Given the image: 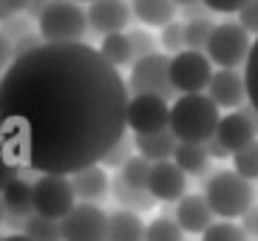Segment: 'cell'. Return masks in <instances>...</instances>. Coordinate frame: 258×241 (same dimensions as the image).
I'll return each mask as SVG.
<instances>
[{"mask_svg": "<svg viewBox=\"0 0 258 241\" xmlns=\"http://www.w3.org/2000/svg\"><path fill=\"white\" fill-rule=\"evenodd\" d=\"M145 230L139 213L134 210H114L108 216V238L105 241H145Z\"/></svg>", "mask_w": 258, "mask_h": 241, "instance_id": "cell-19", "label": "cell"}, {"mask_svg": "<svg viewBox=\"0 0 258 241\" xmlns=\"http://www.w3.org/2000/svg\"><path fill=\"white\" fill-rule=\"evenodd\" d=\"M213 216L216 213L210 210L205 196H182L179 204H176V221L184 233H205L207 227L213 224Z\"/></svg>", "mask_w": 258, "mask_h": 241, "instance_id": "cell-15", "label": "cell"}, {"mask_svg": "<svg viewBox=\"0 0 258 241\" xmlns=\"http://www.w3.org/2000/svg\"><path fill=\"white\" fill-rule=\"evenodd\" d=\"M176 6H182V9H187V6H193V3H202V0H173Z\"/></svg>", "mask_w": 258, "mask_h": 241, "instance_id": "cell-47", "label": "cell"}, {"mask_svg": "<svg viewBox=\"0 0 258 241\" xmlns=\"http://www.w3.org/2000/svg\"><path fill=\"white\" fill-rule=\"evenodd\" d=\"M43 43H46V40L31 31V34H26V37H20V40H15V43H12V54H15V60H20V57L31 54L34 48H40Z\"/></svg>", "mask_w": 258, "mask_h": 241, "instance_id": "cell-35", "label": "cell"}, {"mask_svg": "<svg viewBox=\"0 0 258 241\" xmlns=\"http://www.w3.org/2000/svg\"><path fill=\"white\" fill-rule=\"evenodd\" d=\"M159 40H162V48H167V51H173V54H179V51H184L187 45H184V23H167L165 29H162V34H159Z\"/></svg>", "mask_w": 258, "mask_h": 241, "instance_id": "cell-32", "label": "cell"}, {"mask_svg": "<svg viewBox=\"0 0 258 241\" xmlns=\"http://www.w3.org/2000/svg\"><path fill=\"white\" fill-rule=\"evenodd\" d=\"M114 199L122 204V210H134V213H145V210H151L153 204H156V199H153L151 190L128 188L119 176H116V182H114Z\"/></svg>", "mask_w": 258, "mask_h": 241, "instance_id": "cell-23", "label": "cell"}, {"mask_svg": "<svg viewBox=\"0 0 258 241\" xmlns=\"http://www.w3.org/2000/svg\"><path fill=\"white\" fill-rule=\"evenodd\" d=\"M145 241H184V230L179 227L176 219H167V216H159L153 219L145 230Z\"/></svg>", "mask_w": 258, "mask_h": 241, "instance_id": "cell-27", "label": "cell"}, {"mask_svg": "<svg viewBox=\"0 0 258 241\" xmlns=\"http://www.w3.org/2000/svg\"><path fill=\"white\" fill-rule=\"evenodd\" d=\"M148 190L153 193L156 202H179L184 196V190H187V173L176 165L173 159L153 162Z\"/></svg>", "mask_w": 258, "mask_h": 241, "instance_id": "cell-11", "label": "cell"}, {"mask_svg": "<svg viewBox=\"0 0 258 241\" xmlns=\"http://www.w3.org/2000/svg\"><path fill=\"white\" fill-rule=\"evenodd\" d=\"M74 188L71 179L62 173H43L34 182V213L46 219H66L74 207Z\"/></svg>", "mask_w": 258, "mask_h": 241, "instance_id": "cell-8", "label": "cell"}, {"mask_svg": "<svg viewBox=\"0 0 258 241\" xmlns=\"http://www.w3.org/2000/svg\"><path fill=\"white\" fill-rule=\"evenodd\" d=\"M131 91L88 43H43L0 74V139L23 170L71 176L125 139Z\"/></svg>", "mask_w": 258, "mask_h": 241, "instance_id": "cell-1", "label": "cell"}, {"mask_svg": "<svg viewBox=\"0 0 258 241\" xmlns=\"http://www.w3.org/2000/svg\"><path fill=\"white\" fill-rule=\"evenodd\" d=\"M62 241H105L108 238V213L94 202L74 204L66 219H60Z\"/></svg>", "mask_w": 258, "mask_h": 241, "instance_id": "cell-9", "label": "cell"}, {"mask_svg": "<svg viewBox=\"0 0 258 241\" xmlns=\"http://www.w3.org/2000/svg\"><path fill=\"white\" fill-rule=\"evenodd\" d=\"M12 63H15V54H12V40L0 31V74H6Z\"/></svg>", "mask_w": 258, "mask_h": 241, "instance_id": "cell-39", "label": "cell"}, {"mask_svg": "<svg viewBox=\"0 0 258 241\" xmlns=\"http://www.w3.org/2000/svg\"><path fill=\"white\" fill-rule=\"evenodd\" d=\"M233 170L241 173L244 179H250V182L258 179V139L233 153Z\"/></svg>", "mask_w": 258, "mask_h": 241, "instance_id": "cell-28", "label": "cell"}, {"mask_svg": "<svg viewBox=\"0 0 258 241\" xmlns=\"http://www.w3.org/2000/svg\"><path fill=\"white\" fill-rule=\"evenodd\" d=\"M213 80V63L205 51H184L170 57V83L176 94H202Z\"/></svg>", "mask_w": 258, "mask_h": 241, "instance_id": "cell-7", "label": "cell"}, {"mask_svg": "<svg viewBox=\"0 0 258 241\" xmlns=\"http://www.w3.org/2000/svg\"><path fill=\"white\" fill-rule=\"evenodd\" d=\"M3 241H31V238H29V235H26V233H9V235H6V238H3Z\"/></svg>", "mask_w": 258, "mask_h": 241, "instance_id": "cell-45", "label": "cell"}, {"mask_svg": "<svg viewBox=\"0 0 258 241\" xmlns=\"http://www.w3.org/2000/svg\"><path fill=\"white\" fill-rule=\"evenodd\" d=\"M128 128L134 134H159L170 128V102L156 94H134L128 102Z\"/></svg>", "mask_w": 258, "mask_h": 241, "instance_id": "cell-10", "label": "cell"}, {"mask_svg": "<svg viewBox=\"0 0 258 241\" xmlns=\"http://www.w3.org/2000/svg\"><path fill=\"white\" fill-rule=\"evenodd\" d=\"M250 48H252L250 31L244 29L241 23H219L210 34L205 54L219 68H238L247 63Z\"/></svg>", "mask_w": 258, "mask_h": 241, "instance_id": "cell-5", "label": "cell"}, {"mask_svg": "<svg viewBox=\"0 0 258 241\" xmlns=\"http://www.w3.org/2000/svg\"><path fill=\"white\" fill-rule=\"evenodd\" d=\"M205 148H207V153H210V159H227L230 156V151L219 142V139H216V136H213V139H207Z\"/></svg>", "mask_w": 258, "mask_h": 241, "instance_id": "cell-40", "label": "cell"}, {"mask_svg": "<svg viewBox=\"0 0 258 241\" xmlns=\"http://www.w3.org/2000/svg\"><path fill=\"white\" fill-rule=\"evenodd\" d=\"M238 111H241V113H244V116H247V119H250V122H252V128H255V131H258V111H255V108H252V105H250V102H247V105H241V108H238Z\"/></svg>", "mask_w": 258, "mask_h": 241, "instance_id": "cell-43", "label": "cell"}, {"mask_svg": "<svg viewBox=\"0 0 258 241\" xmlns=\"http://www.w3.org/2000/svg\"><path fill=\"white\" fill-rule=\"evenodd\" d=\"M216 139H219L230 153H235V151H241V148H247L250 142H255L258 131L252 128V122L247 119L241 111H230L227 116H221Z\"/></svg>", "mask_w": 258, "mask_h": 241, "instance_id": "cell-14", "label": "cell"}, {"mask_svg": "<svg viewBox=\"0 0 258 241\" xmlns=\"http://www.w3.org/2000/svg\"><path fill=\"white\" fill-rule=\"evenodd\" d=\"M99 51L105 57L111 66L122 68V66H134V48H131V37L125 31H116V34H105L102 37V45H99Z\"/></svg>", "mask_w": 258, "mask_h": 241, "instance_id": "cell-22", "label": "cell"}, {"mask_svg": "<svg viewBox=\"0 0 258 241\" xmlns=\"http://www.w3.org/2000/svg\"><path fill=\"white\" fill-rule=\"evenodd\" d=\"M3 216H6V207H3V199H0V221H3Z\"/></svg>", "mask_w": 258, "mask_h": 241, "instance_id": "cell-48", "label": "cell"}, {"mask_svg": "<svg viewBox=\"0 0 258 241\" xmlns=\"http://www.w3.org/2000/svg\"><path fill=\"white\" fill-rule=\"evenodd\" d=\"M0 31H3V34H6L12 43H15V40L31 34V17H26V15H12L9 20L0 23Z\"/></svg>", "mask_w": 258, "mask_h": 241, "instance_id": "cell-33", "label": "cell"}, {"mask_svg": "<svg viewBox=\"0 0 258 241\" xmlns=\"http://www.w3.org/2000/svg\"><path fill=\"white\" fill-rule=\"evenodd\" d=\"M207 97L219 108H227V111L241 108L244 99H247L244 74H238V68H219V71H213V80L207 85Z\"/></svg>", "mask_w": 258, "mask_h": 241, "instance_id": "cell-12", "label": "cell"}, {"mask_svg": "<svg viewBox=\"0 0 258 241\" xmlns=\"http://www.w3.org/2000/svg\"><path fill=\"white\" fill-rule=\"evenodd\" d=\"M74 3H94V0H74Z\"/></svg>", "mask_w": 258, "mask_h": 241, "instance_id": "cell-49", "label": "cell"}, {"mask_svg": "<svg viewBox=\"0 0 258 241\" xmlns=\"http://www.w3.org/2000/svg\"><path fill=\"white\" fill-rule=\"evenodd\" d=\"M219 122V105L207 94H179V99L170 105V131L179 142L205 145L216 136Z\"/></svg>", "mask_w": 258, "mask_h": 241, "instance_id": "cell-2", "label": "cell"}, {"mask_svg": "<svg viewBox=\"0 0 258 241\" xmlns=\"http://www.w3.org/2000/svg\"><path fill=\"white\" fill-rule=\"evenodd\" d=\"M131 6L125 0H94L88 9V23L99 34H116L128 26Z\"/></svg>", "mask_w": 258, "mask_h": 241, "instance_id": "cell-13", "label": "cell"}, {"mask_svg": "<svg viewBox=\"0 0 258 241\" xmlns=\"http://www.w3.org/2000/svg\"><path fill=\"white\" fill-rule=\"evenodd\" d=\"M173 162L182 167L184 173L199 176V173H205L207 165H210V153H207L205 145H199V142H179L173 153Z\"/></svg>", "mask_w": 258, "mask_h": 241, "instance_id": "cell-21", "label": "cell"}, {"mask_svg": "<svg viewBox=\"0 0 258 241\" xmlns=\"http://www.w3.org/2000/svg\"><path fill=\"white\" fill-rule=\"evenodd\" d=\"M9 17H12V12H9L6 0H0V23H3V20H9Z\"/></svg>", "mask_w": 258, "mask_h": 241, "instance_id": "cell-46", "label": "cell"}, {"mask_svg": "<svg viewBox=\"0 0 258 241\" xmlns=\"http://www.w3.org/2000/svg\"><path fill=\"white\" fill-rule=\"evenodd\" d=\"M213 29H216V23L210 17H190L184 23V45L193 48V51H207Z\"/></svg>", "mask_w": 258, "mask_h": 241, "instance_id": "cell-26", "label": "cell"}, {"mask_svg": "<svg viewBox=\"0 0 258 241\" xmlns=\"http://www.w3.org/2000/svg\"><path fill=\"white\" fill-rule=\"evenodd\" d=\"M205 199L210 210L221 219H241L252 207L255 188L250 179H244L235 170H216L205 185Z\"/></svg>", "mask_w": 258, "mask_h": 241, "instance_id": "cell-3", "label": "cell"}, {"mask_svg": "<svg viewBox=\"0 0 258 241\" xmlns=\"http://www.w3.org/2000/svg\"><path fill=\"white\" fill-rule=\"evenodd\" d=\"M26 3H29V0H6V6H9V12H12V15L26 12Z\"/></svg>", "mask_w": 258, "mask_h": 241, "instance_id": "cell-44", "label": "cell"}, {"mask_svg": "<svg viewBox=\"0 0 258 241\" xmlns=\"http://www.w3.org/2000/svg\"><path fill=\"white\" fill-rule=\"evenodd\" d=\"M151 167H153V162H148L145 156H131L128 162L119 167V179L125 182L128 188L148 190V182H151Z\"/></svg>", "mask_w": 258, "mask_h": 241, "instance_id": "cell-25", "label": "cell"}, {"mask_svg": "<svg viewBox=\"0 0 258 241\" xmlns=\"http://www.w3.org/2000/svg\"><path fill=\"white\" fill-rule=\"evenodd\" d=\"M238 23H241L250 34H258V0H250V3L238 12Z\"/></svg>", "mask_w": 258, "mask_h": 241, "instance_id": "cell-36", "label": "cell"}, {"mask_svg": "<svg viewBox=\"0 0 258 241\" xmlns=\"http://www.w3.org/2000/svg\"><path fill=\"white\" fill-rule=\"evenodd\" d=\"M205 9L210 12H221V15H233V12H241L250 0H202Z\"/></svg>", "mask_w": 258, "mask_h": 241, "instance_id": "cell-37", "label": "cell"}, {"mask_svg": "<svg viewBox=\"0 0 258 241\" xmlns=\"http://www.w3.org/2000/svg\"><path fill=\"white\" fill-rule=\"evenodd\" d=\"M88 26V12L74 0H57L37 17L40 37L46 43H83Z\"/></svg>", "mask_w": 258, "mask_h": 241, "instance_id": "cell-4", "label": "cell"}, {"mask_svg": "<svg viewBox=\"0 0 258 241\" xmlns=\"http://www.w3.org/2000/svg\"><path fill=\"white\" fill-rule=\"evenodd\" d=\"M128 37H131V48H134V57H148V54H153L156 51V43H153V37L148 34L145 29H134V31H128ZM134 60V63H137Z\"/></svg>", "mask_w": 258, "mask_h": 241, "instance_id": "cell-34", "label": "cell"}, {"mask_svg": "<svg viewBox=\"0 0 258 241\" xmlns=\"http://www.w3.org/2000/svg\"><path fill=\"white\" fill-rule=\"evenodd\" d=\"M128 159H131V156H128V148H125V139H122L119 145H114V148L105 153V159H102L99 165H102V167H122Z\"/></svg>", "mask_w": 258, "mask_h": 241, "instance_id": "cell-38", "label": "cell"}, {"mask_svg": "<svg viewBox=\"0 0 258 241\" xmlns=\"http://www.w3.org/2000/svg\"><path fill=\"white\" fill-rule=\"evenodd\" d=\"M244 83H247V102L258 111V37L252 40L250 57L244 63Z\"/></svg>", "mask_w": 258, "mask_h": 241, "instance_id": "cell-30", "label": "cell"}, {"mask_svg": "<svg viewBox=\"0 0 258 241\" xmlns=\"http://www.w3.org/2000/svg\"><path fill=\"white\" fill-rule=\"evenodd\" d=\"M241 219H244V224H241V227L247 230V235H250V233H255V235H258V207H250V210L244 213Z\"/></svg>", "mask_w": 258, "mask_h": 241, "instance_id": "cell-41", "label": "cell"}, {"mask_svg": "<svg viewBox=\"0 0 258 241\" xmlns=\"http://www.w3.org/2000/svg\"><path fill=\"white\" fill-rule=\"evenodd\" d=\"M71 179V188L80 199L85 202H97L108 193V173L102 170V165H91V167H83L77 173L69 176Z\"/></svg>", "mask_w": 258, "mask_h": 241, "instance_id": "cell-18", "label": "cell"}, {"mask_svg": "<svg viewBox=\"0 0 258 241\" xmlns=\"http://www.w3.org/2000/svg\"><path fill=\"white\" fill-rule=\"evenodd\" d=\"M128 91L131 94H156V97H165L170 102V97L176 94L173 83H170V57L159 51L139 57L131 66Z\"/></svg>", "mask_w": 258, "mask_h": 241, "instance_id": "cell-6", "label": "cell"}, {"mask_svg": "<svg viewBox=\"0 0 258 241\" xmlns=\"http://www.w3.org/2000/svg\"><path fill=\"white\" fill-rule=\"evenodd\" d=\"M134 142H137L139 156H145L148 162H165V159H173L179 139L170 128H165L159 134H134Z\"/></svg>", "mask_w": 258, "mask_h": 241, "instance_id": "cell-16", "label": "cell"}, {"mask_svg": "<svg viewBox=\"0 0 258 241\" xmlns=\"http://www.w3.org/2000/svg\"><path fill=\"white\" fill-rule=\"evenodd\" d=\"M0 241H3V238H0Z\"/></svg>", "mask_w": 258, "mask_h": 241, "instance_id": "cell-50", "label": "cell"}, {"mask_svg": "<svg viewBox=\"0 0 258 241\" xmlns=\"http://www.w3.org/2000/svg\"><path fill=\"white\" fill-rule=\"evenodd\" d=\"M202 241H250L247 230L233 221H216L202 233Z\"/></svg>", "mask_w": 258, "mask_h": 241, "instance_id": "cell-29", "label": "cell"}, {"mask_svg": "<svg viewBox=\"0 0 258 241\" xmlns=\"http://www.w3.org/2000/svg\"><path fill=\"white\" fill-rule=\"evenodd\" d=\"M23 233L31 241H62V227L57 219H46L40 213H31L23 221Z\"/></svg>", "mask_w": 258, "mask_h": 241, "instance_id": "cell-24", "label": "cell"}, {"mask_svg": "<svg viewBox=\"0 0 258 241\" xmlns=\"http://www.w3.org/2000/svg\"><path fill=\"white\" fill-rule=\"evenodd\" d=\"M134 15L139 17V23L145 26H159L165 29L167 23L176 20V3L173 0H134Z\"/></svg>", "mask_w": 258, "mask_h": 241, "instance_id": "cell-20", "label": "cell"}, {"mask_svg": "<svg viewBox=\"0 0 258 241\" xmlns=\"http://www.w3.org/2000/svg\"><path fill=\"white\" fill-rule=\"evenodd\" d=\"M51 3H57V0H29L26 3V12H29V17H40Z\"/></svg>", "mask_w": 258, "mask_h": 241, "instance_id": "cell-42", "label": "cell"}, {"mask_svg": "<svg viewBox=\"0 0 258 241\" xmlns=\"http://www.w3.org/2000/svg\"><path fill=\"white\" fill-rule=\"evenodd\" d=\"M0 196H3L6 213L15 216V219H29L31 213H34V185L26 182L23 176H17L12 185H6V190Z\"/></svg>", "mask_w": 258, "mask_h": 241, "instance_id": "cell-17", "label": "cell"}, {"mask_svg": "<svg viewBox=\"0 0 258 241\" xmlns=\"http://www.w3.org/2000/svg\"><path fill=\"white\" fill-rule=\"evenodd\" d=\"M20 173H23V167L17 165V159L9 153L6 142L0 139V193H3V190H6V185H12V182H15Z\"/></svg>", "mask_w": 258, "mask_h": 241, "instance_id": "cell-31", "label": "cell"}]
</instances>
